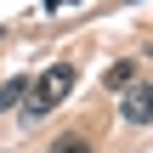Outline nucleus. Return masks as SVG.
Returning a JSON list of instances; mask_svg holds the SVG:
<instances>
[{"mask_svg": "<svg viewBox=\"0 0 153 153\" xmlns=\"http://www.w3.org/2000/svg\"><path fill=\"white\" fill-rule=\"evenodd\" d=\"M45 153H91V142H85V131H68V136H57Z\"/></svg>", "mask_w": 153, "mask_h": 153, "instance_id": "20e7f679", "label": "nucleus"}, {"mask_svg": "<svg viewBox=\"0 0 153 153\" xmlns=\"http://www.w3.org/2000/svg\"><path fill=\"white\" fill-rule=\"evenodd\" d=\"M74 79H79V68H74V62H51V68H45V74L28 85V97H23V119H28V125H40V119H45L57 102H68Z\"/></svg>", "mask_w": 153, "mask_h": 153, "instance_id": "f257e3e1", "label": "nucleus"}, {"mask_svg": "<svg viewBox=\"0 0 153 153\" xmlns=\"http://www.w3.org/2000/svg\"><path fill=\"white\" fill-rule=\"evenodd\" d=\"M131 79H136V62H114V68H108V85H114V91H125Z\"/></svg>", "mask_w": 153, "mask_h": 153, "instance_id": "39448f33", "label": "nucleus"}, {"mask_svg": "<svg viewBox=\"0 0 153 153\" xmlns=\"http://www.w3.org/2000/svg\"><path fill=\"white\" fill-rule=\"evenodd\" d=\"M23 97H28V79H6L0 85V114L6 108H23Z\"/></svg>", "mask_w": 153, "mask_h": 153, "instance_id": "7ed1b4c3", "label": "nucleus"}, {"mask_svg": "<svg viewBox=\"0 0 153 153\" xmlns=\"http://www.w3.org/2000/svg\"><path fill=\"white\" fill-rule=\"evenodd\" d=\"M74 0H40V11H68Z\"/></svg>", "mask_w": 153, "mask_h": 153, "instance_id": "423d86ee", "label": "nucleus"}, {"mask_svg": "<svg viewBox=\"0 0 153 153\" xmlns=\"http://www.w3.org/2000/svg\"><path fill=\"white\" fill-rule=\"evenodd\" d=\"M119 114H125V125H153V85H136V91H125Z\"/></svg>", "mask_w": 153, "mask_h": 153, "instance_id": "f03ea898", "label": "nucleus"}]
</instances>
